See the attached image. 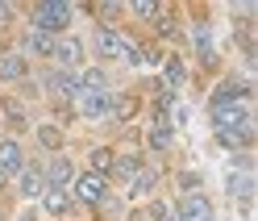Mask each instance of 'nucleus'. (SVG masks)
Returning a JSON list of instances; mask_svg holds the SVG:
<instances>
[{"mask_svg":"<svg viewBox=\"0 0 258 221\" xmlns=\"http://www.w3.org/2000/svg\"><path fill=\"white\" fill-rule=\"evenodd\" d=\"M75 108H79V113H84V117H108V108H117V100H112L108 96V92H79V96H75Z\"/></svg>","mask_w":258,"mask_h":221,"instance_id":"6","label":"nucleus"},{"mask_svg":"<svg viewBox=\"0 0 258 221\" xmlns=\"http://www.w3.org/2000/svg\"><path fill=\"white\" fill-rule=\"evenodd\" d=\"M42 84H46V92H50L54 100H75L79 92H84V88H79V75L75 71H62V67H50L42 75Z\"/></svg>","mask_w":258,"mask_h":221,"instance_id":"3","label":"nucleus"},{"mask_svg":"<svg viewBox=\"0 0 258 221\" xmlns=\"http://www.w3.org/2000/svg\"><path fill=\"white\" fill-rule=\"evenodd\" d=\"M213 121H217V130L250 125V104L246 100H221V96H213Z\"/></svg>","mask_w":258,"mask_h":221,"instance_id":"2","label":"nucleus"},{"mask_svg":"<svg viewBox=\"0 0 258 221\" xmlns=\"http://www.w3.org/2000/svg\"><path fill=\"white\" fill-rule=\"evenodd\" d=\"M54 42H58V38L42 34V29H29V34H25V50H29V54H54Z\"/></svg>","mask_w":258,"mask_h":221,"instance_id":"16","label":"nucleus"},{"mask_svg":"<svg viewBox=\"0 0 258 221\" xmlns=\"http://www.w3.org/2000/svg\"><path fill=\"white\" fill-rule=\"evenodd\" d=\"M138 171H142V159H138V154H121V159H112V171H108V176H117V180H125V184H134Z\"/></svg>","mask_w":258,"mask_h":221,"instance_id":"13","label":"nucleus"},{"mask_svg":"<svg viewBox=\"0 0 258 221\" xmlns=\"http://www.w3.org/2000/svg\"><path fill=\"white\" fill-rule=\"evenodd\" d=\"M125 5H112V0H104V5H96V13H100V17L108 21V17H117V13H121Z\"/></svg>","mask_w":258,"mask_h":221,"instance_id":"26","label":"nucleus"},{"mask_svg":"<svg viewBox=\"0 0 258 221\" xmlns=\"http://www.w3.org/2000/svg\"><path fill=\"white\" fill-rule=\"evenodd\" d=\"M71 180H75L71 159H62V154H58V159H54L50 167H46V184H50V188H62V184H71Z\"/></svg>","mask_w":258,"mask_h":221,"instance_id":"12","label":"nucleus"},{"mask_svg":"<svg viewBox=\"0 0 258 221\" xmlns=\"http://www.w3.org/2000/svg\"><path fill=\"white\" fill-rule=\"evenodd\" d=\"M42 204H46V213H54V217H62V213L71 209V196L62 192V188H46V192H42Z\"/></svg>","mask_w":258,"mask_h":221,"instance_id":"17","label":"nucleus"},{"mask_svg":"<svg viewBox=\"0 0 258 221\" xmlns=\"http://www.w3.org/2000/svg\"><path fill=\"white\" fill-rule=\"evenodd\" d=\"M183 80H187V71H183V59H167V75H163V92H179L183 88Z\"/></svg>","mask_w":258,"mask_h":221,"instance_id":"14","label":"nucleus"},{"mask_svg":"<svg viewBox=\"0 0 258 221\" xmlns=\"http://www.w3.org/2000/svg\"><path fill=\"white\" fill-rule=\"evenodd\" d=\"M104 196H108L104 176H96V171L75 176V200H79V204H104Z\"/></svg>","mask_w":258,"mask_h":221,"instance_id":"4","label":"nucleus"},{"mask_svg":"<svg viewBox=\"0 0 258 221\" xmlns=\"http://www.w3.org/2000/svg\"><path fill=\"white\" fill-rule=\"evenodd\" d=\"M38 142H42L46 150H58V146H62V134L54 130V125H42V130H38Z\"/></svg>","mask_w":258,"mask_h":221,"instance_id":"23","label":"nucleus"},{"mask_svg":"<svg viewBox=\"0 0 258 221\" xmlns=\"http://www.w3.org/2000/svg\"><path fill=\"white\" fill-rule=\"evenodd\" d=\"M150 221H171V209H167L163 200H154V204H150Z\"/></svg>","mask_w":258,"mask_h":221,"instance_id":"25","label":"nucleus"},{"mask_svg":"<svg viewBox=\"0 0 258 221\" xmlns=\"http://www.w3.org/2000/svg\"><path fill=\"white\" fill-rule=\"evenodd\" d=\"M154 180H158V171H154V167H142L138 176H134V184H129V188H134L138 196H146L150 188H154Z\"/></svg>","mask_w":258,"mask_h":221,"instance_id":"21","label":"nucleus"},{"mask_svg":"<svg viewBox=\"0 0 258 221\" xmlns=\"http://www.w3.org/2000/svg\"><path fill=\"white\" fill-rule=\"evenodd\" d=\"M250 188H254V184H250V176H246V171H237V176H229V192H233V196H237L241 204H250Z\"/></svg>","mask_w":258,"mask_h":221,"instance_id":"20","label":"nucleus"},{"mask_svg":"<svg viewBox=\"0 0 258 221\" xmlns=\"http://www.w3.org/2000/svg\"><path fill=\"white\" fill-rule=\"evenodd\" d=\"M129 9H134L142 21H154V17H163V5H154V0H134Z\"/></svg>","mask_w":258,"mask_h":221,"instance_id":"22","label":"nucleus"},{"mask_svg":"<svg viewBox=\"0 0 258 221\" xmlns=\"http://www.w3.org/2000/svg\"><path fill=\"white\" fill-rule=\"evenodd\" d=\"M5 108H9V121H17V125H21V121H25V108H21V104H17V100H9V104H5Z\"/></svg>","mask_w":258,"mask_h":221,"instance_id":"27","label":"nucleus"},{"mask_svg":"<svg viewBox=\"0 0 258 221\" xmlns=\"http://www.w3.org/2000/svg\"><path fill=\"white\" fill-rule=\"evenodd\" d=\"M25 75V54H17V50H0V80H21Z\"/></svg>","mask_w":258,"mask_h":221,"instance_id":"11","label":"nucleus"},{"mask_svg":"<svg viewBox=\"0 0 258 221\" xmlns=\"http://www.w3.org/2000/svg\"><path fill=\"white\" fill-rule=\"evenodd\" d=\"M217 142L225 150H246L250 142H254V130L250 125H233V130H217Z\"/></svg>","mask_w":258,"mask_h":221,"instance_id":"10","label":"nucleus"},{"mask_svg":"<svg viewBox=\"0 0 258 221\" xmlns=\"http://www.w3.org/2000/svg\"><path fill=\"white\" fill-rule=\"evenodd\" d=\"M21 167H25L21 142H13V138H5V142H0V176H17Z\"/></svg>","mask_w":258,"mask_h":221,"instance_id":"8","label":"nucleus"},{"mask_svg":"<svg viewBox=\"0 0 258 221\" xmlns=\"http://www.w3.org/2000/svg\"><path fill=\"white\" fill-rule=\"evenodd\" d=\"M50 59H58V67H62V71H71L75 63L84 59V42H79V38H58V42H54V54H50Z\"/></svg>","mask_w":258,"mask_h":221,"instance_id":"9","label":"nucleus"},{"mask_svg":"<svg viewBox=\"0 0 258 221\" xmlns=\"http://www.w3.org/2000/svg\"><path fill=\"white\" fill-rule=\"evenodd\" d=\"M17 176H21V196H38L42 192V171L38 167H21Z\"/></svg>","mask_w":258,"mask_h":221,"instance_id":"18","label":"nucleus"},{"mask_svg":"<svg viewBox=\"0 0 258 221\" xmlns=\"http://www.w3.org/2000/svg\"><path fill=\"white\" fill-rule=\"evenodd\" d=\"M171 221H213V204L200 192H191L179 200V209H171Z\"/></svg>","mask_w":258,"mask_h":221,"instance_id":"5","label":"nucleus"},{"mask_svg":"<svg viewBox=\"0 0 258 221\" xmlns=\"http://www.w3.org/2000/svg\"><path fill=\"white\" fill-rule=\"evenodd\" d=\"M125 46H129V38L117 34L112 25L96 29V54H100V59H125Z\"/></svg>","mask_w":258,"mask_h":221,"instance_id":"7","label":"nucleus"},{"mask_svg":"<svg viewBox=\"0 0 258 221\" xmlns=\"http://www.w3.org/2000/svg\"><path fill=\"white\" fill-rule=\"evenodd\" d=\"M150 146H154V150H167V146H171V121H167V113H154V125H150Z\"/></svg>","mask_w":258,"mask_h":221,"instance_id":"15","label":"nucleus"},{"mask_svg":"<svg viewBox=\"0 0 258 221\" xmlns=\"http://www.w3.org/2000/svg\"><path fill=\"white\" fill-rule=\"evenodd\" d=\"M179 188H183L187 196H191V192H200V176H196V171H179Z\"/></svg>","mask_w":258,"mask_h":221,"instance_id":"24","label":"nucleus"},{"mask_svg":"<svg viewBox=\"0 0 258 221\" xmlns=\"http://www.w3.org/2000/svg\"><path fill=\"white\" fill-rule=\"evenodd\" d=\"M112 159H117V154H112L108 146H96V150H92V171H96V176H108V171H112Z\"/></svg>","mask_w":258,"mask_h":221,"instance_id":"19","label":"nucleus"},{"mask_svg":"<svg viewBox=\"0 0 258 221\" xmlns=\"http://www.w3.org/2000/svg\"><path fill=\"white\" fill-rule=\"evenodd\" d=\"M71 17H75V5H67V0H42V5H34V29H42L50 38H58L71 25Z\"/></svg>","mask_w":258,"mask_h":221,"instance_id":"1","label":"nucleus"},{"mask_svg":"<svg viewBox=\"0 0 258 221\" xmlns=\"http://www.w3.org/2000/svg\"><path fill=\"white\" fill-rule=\"evenodd\" d=\"M5 13H9V5H5V0H0V17H5Z\"/></svg>","mask_w":258,"mask_h":221,"instance_id":"28","label":"nucleus"}]
</instances>
